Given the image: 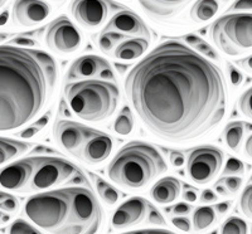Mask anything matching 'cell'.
Wrapping results in <instances>:
<instances>
[{"mask_svg": "<svg viewBox=\"0 0 252 234\" xmlns=\"http://www.w3.org/2000/svg\"><path fill=\"white\" fill-rule=\"evenodd\" d=\"M241 210L247 218L252 219V184L245 188L240 199Z\"/></svg>", "mask_w": 252, "mask_h": 234, "instance_id": "d6a6232c", "label": "cell"}, {"mask_svg": "<svg viewBox=\"0 0 252 234\" xmlns=\"http://www.w3.org/2000/svg\"><path fill=\"white\" fill-rule=\"evenodd\" d=\"M220 234H247V224L237 217H229L222 226Z\"/></svg>", "mask_w": 252, "mask_h": 234, "instance_id": "83f0119b", "label": "cell"}, {"mask_svg": "<svg viewBox=\"0 0 252 234\" xmlns=\"http://www.w3.org/2000/svg\"><path fill=\"white\" fill-rule=\"evenodd\" d=\"M245 173V165L244 163L235 157H231L227 161L226 166L223 170V176L228 175V176H241Z\"/></svg>", "mask_w": 252, "mask_h": 234, "instance_id": "1f68e13d", "label": "cell"}, {"mask_svg": "<svg viewBox=\"0 0 252 234\" xmlns=\"http://www.w3.org/2000/svg\"><path fill=\"white\" fill-rule=\"evenodd\" d=\"M227 69H228V76L229 80H231V83H232L233 87H240L244 82V76L233 66L232 63L227 62Z\"/></svg>", "mask_w": 252, "mask_h": 234, "instance_id": "8d00e7d4", "label": "cell"}, {"mask_svg": "<svg viewBox=\"0 0 252 234\" xmlns=\"http://www.w3.org/2000/svg\"><path fill=\"white\" fill-rule=\"evenodd\" d=\"M195 49H197L198 52H201V55L204 56V57H208L211 58V59H218V53L217 52L213 49V47L209 46L207 42H204L203 39H199L197 42V44H195Z\"/></svg>", "mask_w": 252, "mask_h": 234, "instance_id": "e575fe53", "label": "cell"}, {"mask_svg": "<svg viewBox=\"0 0 252 234\" xmlns=\"http://www.w3.org/2000/svg\"><path fill=\"white\" fill-rule=\"evenodd\" d=\"M148 220L149 223L154 224V226H165L166 222L163 218V215L159 213L155 208H153L152 205L149 206V214H148Z\"/></svg>", "mask_w": 252, "mask_h": 234, "instance_id": "74e56055", "label": "cell"}, {"mask_svg": "<svg viewBox=\"0 0 252 234\" xmlns=\"http://www.w3.org/2000/svg\"><path fill=\"white\" fill-rule=\"evenodd\" d=\"M44 40L52 51L73 53L81 47L82 37L75 24L66 15H61L48 24Z\"/></svg>", "mask_w": 252, "mask_h": 234, "instance_id": "9c48e42d", "label": "cell"}, {"mask_svg": "<svg viewBox=\"0 0 252 234\" xmlns=\"http://www.w3.org/2000/svg\"><path fill=\"white\" fill-rule=\"evenodd\" d=\"M124 234H175L173 232L165 231V229H143V231L127 232Z\"/></svg>", "mask_w": 252, "mask_h": 234, "instance_id": "7bdbcfd3", "label": "cell"}, {"mask_svg": "<svg viewBox=\"0 0 252 234\" xmlns=\"http://www.w3.org/2000/svg\"><path fill=\"white\" fill-rule=\"evenodd\" d=\"M224 1H228V0H224Z\"/></svg>", "mask_w": 252, "mask_h": 234, "instance_id": "9f6ffc18", "label": "cell"}, {"mask_svg": "<svg viewBox=\"0 0 252 234\" xmlns=\"http://www.w3.org/2000/svg\"><path fill=\"white\" fill-rule=\"evenodd\" d=\"M6 3H8V0H0V9L3 8Z\"/></svg>", "mask_w": 252, "mask_h": 234, "instance_id": "11a10c76", "label": "cell"}, {"mask_svg": "<svg viewBox=\"0 0 252 234\" xmlns=\"http://www.w3.org/2000/svg\"><path fill=\"white\" fill-rule=\"evenodd\" d=\"M216 200H217V195L212 190H209V189L203 190V193L201 195L202 203H211V202H216Z\"/></svg>", "mask_w": 252, "mask_h": 234, "instance_id": "f6af8a7d", "label": "cell"}, {"mask_svg": "<svg viewBox=\"0 0 252 234\" xmlns=\"http://www.w3.org/2000/svg\"><path fill=\"white\" fill-rule=\"evenodd\" d=\"M134 129V117L129 107H124L123 111L114 122V131L121 136H127Z\"/></svg>", "mask_w": 252, "mask_h": 234, "instance_id": "d4e9b609", "label": "cell"}, {"mask_svg": "<svg viewBox=\"0 0 252 234\" xmlns=\"http://www.w3.org/2000/svg\"><path fill=\"white\" fill-rule=\"evenodd\" d=\"M172 223H173V226L177 227L178 229H181L182 232H187V233H188V232L190 231V222H189L187 218H183V217L173 218Z\"/></svg>", "mask_w": 252, "mask_h": 234, "instance_id": "f35d334b", "label": "cell"}, {"mask_svg": "<svg viewBox=\"0 0 252 234\" xmlns=\"http://www.w3.org/2000/svg\"><path fill=\"white\" fill-rule=\"evenodd\" d=\"M100 76L102 78H114V73H112L111 68H107V69H105V71H102L101 72Z\"/></svg>", "mask_w": 252, "mask_h": 234, "instance_id": "816d5d0a", "label": "cell"}, {"mask_svg": "<svg viewBox=\"0 0 252 234\" xmlns=\"http://www.w3.org/2000/svg\"><path fill=\"white\" fill-rule=\"evenodd\" d=\"M23 214L51 234H96L102 209L86 186H68L39 193L27 200Z\"/></svg>", "mask_w": 252, "mask_h": 234, "instance_id": "3957f363", "label": "cell"}, {"mask_svg": "<svg viewBox=\"0 0 252 234\" xmlns=\"http://www.w3.org/2000/svg\"><path fill=\"white\" fill-rule=\"evenodd\" d=\"M127 35H124L116 31H102L98 37V47L103 53H110L118 44H121L127 39Z\"/></svg>", "mask_w": 252, "mask_h": 234, "instance_id": "484cf974", "label": "cell"}, {"mask_svg": "<svg viewBox=\"0 0 252 234\" xmlns=\"http://www.w3.org/2000/svg\"><path fill=\"white\" fill-rule=\"evenodd\" d=\"M49 118H51V114L48 112V114H46L44 116L40 117L39 120L35 121L34 123H32L31 126L26 127V130H23V131L19 134V137H22V139H31V137H34L38 132L42 131V130L48 125Z\"/></svg>", "mask_w": 252, "mask_h": 234, "instance_id": "f1b7e54d", "label": "cell"}, {"mask_svg": "<svg viewBox=\"0 0 252 234\" xmlns=\"http://www.w3.org/2000/svg\"><path fill=\"white\" fill-rule=\"evenodd\" d=\"M107 68H111L110 63L106 59H103L102 57L94 55L82 56L72 63L68 73H67V80L72 81L81 80V78L87 80V78L96 77Z\"/></svg>", "mask_w": 252, "mask_h": 234, "instance_id": "ac0fdd59", "label": "cell"}, {"mask_svg": "<svg viewBox=\"0 0 252 234\" xmlns=\"http://www.w3.org/2000/svg\"><path fill=\"white\" fill-rule=\"evenodd\" d=\"M238 107L245 116L252 120V87L241 96L238 101Z\"/></svg>", "mask_w": 252, "mask_h": 234, "instance_id": "836d02e7", "label": "cell"}, {"mask_svg": "<svg viewBox=\"0 0 252 234\" xmlns=\"http://www.w3.org/2000/svg\"><path fill=\"white\" fill-rule=\"evenodd\" d=\"M245 151H246V154L252 159V135L247 139L246 145H245Z\"/></svg>", "mask_w": 252, "mask_h": 234, "instance_id": "681fc988", "label": "cell"}, {"mask_svg": "<svg viewBox=\"0 0 252 234\" xmlns=\"http://www.w3.org/2000/svg\"><path fill=\"white\" fill-rule=\"evenodd\" d=\"M166 170L163 156L150 144H126L107 168L110 180L129 189H141Z\"/></svg>", "mask_w": 252, "mask_h": 234, "instance_id": "277c9868", "label": "cell"}, {"mask_svg": "<svg viewBox=\"0 0 252 234\" xmlns=\"http://www.w3.org/2000/svg\"><path fill=\"white\" fill-rule=\"evenodd\" d=\"M35 157H27L0 169V188L5 190H22L28 185L34 172Z\"/></svg>", "mask_w": 252, "mask_h": 234, "instance_id": "7c38bea8", "label": "cell"}, {"mask_svg": "<svg viewBox=\"0 0 252 234\" xmlns=\"http://www.w3.org/2000/svg\"><path fill=\"white\" fill-rule=\"evenodd\" d=\"M34 172L24 191L46 190L62 184H87L86 176L71 161L55 156H34Z\"/></svg>", "mask_w": 252, "mask_h": 234, "instance_id": "52a82bcc", "label": "cell"}, {"mask_svg": "<svg viewBox=\"0 0 252 234\" xmlns=\"http://www.w3.org/2000/svg\"><path fill=\"white\" fill-rule=\"evenodd\" d=\"M57 78V63L46 52L0 46V132L20 129L43 111Z\"/></svg>", "mask_w": 252, "mask_h": 234, "instance_id": "7a4b0ae2", "label": "cell"}, {"mask_svg": "<svg viewBox=\"0 0 252 234\" xmlns=\"http://www.w3.org/2000/svg\"><path fill=\"white\" fill-rule=\"evenodd\" d=\"M231 9L232 10H251L252 0H236Z\"/></svg>", "mask_w": 252, "mask_h": 234, "instance_id": "b9f144b4", "label": "cell"}, {"mask_svg": "<svg viewBox=\"0 0 252 234\" xmlns=\"http://www.w3.org/2000/svg\"><path fill=\"white\" fill-rule=\"evenodd\" d=\"M96 189H97L98 194L102 198L103 202L109 204V205H114L119 200V197H120L119 191L114 186L110 185L109 183H106L105 180L98 176H96Z\"/></svg>", "mask_w": 252, "mask_h": 234, "instance_id": "4316f807", "label": "cell"}, {"mask_svg": "<svg viewBox=\"0 0 252 234\" xmlns=\"http://www.w3.org/2000/svg\"><path fill=\"white\" fill-rule=\"evenodd\" d=\"M150 204L140 197H135L121 204L112 215L111 224L114 228L123 229L136 226L143 222L149 211Z\"/></svg>", "mask_w": 252, "mask_h": 234, "instance_id": "9a60e30c", "label": "cell"}, {"mask_svg": "<svg viewBox=\"0 0 252 234\" xmlns=\"http://www.w3.org/2000/svg\"><path fill=\"white\" fill-rule=\"evenodd\" d=\"M245 130H246V125L242 121H235V122L228 123L224 129V143L232 151H237L240 147L242 137L245 135Z\"/></svg>", "mask_w": 252, "mask_h": 234, "instance_id": "603a6c76", "label": "cell"}, {"mask_svg": "<svg viewBox=\"0 0 252 234\" xmlns=\"http://www.w3.org/2000/svg\"><path fill=\"white\" fill-rule=\"evenodd\" d=\"M220 183L224 184V186L227 188L228 193H237L240 190V188L242 186V179L240 176H227V177H222L220 180Z\"/></svg>", "mask_w": 252, "mask_h": 234, "instance_id": "d590c367", "label": "cell"}, {"mask_svg": "<svg viewBox=\"0 0 252 234\" xmlns=\"http://www.w3.org/2000/svg\"><path fill=\"white\" fill-rule=\"evenodd\" d=\"M215 46L231 57H238L252 49V14L233 13L218 18L209 29Z\"/></svg>", "mask_w": 252, "mask_h": 234, "instance_id": "8992f818", "label": "cell"}, {"mask_svg": "<svg viewBox=\"0 0 252 234\" xmlns=\"http://www.w3.org/2000/svg\"><path fill=\"white\" fill-rule=\"evenodd\" d=\"M64 97L72 112L80 118L100 122L116 111L120 91L118 85L106 80H85L68 83Z\"/></svg>", "mask_w": 252, "mask_h": 234, "instance_id": "5b68a950", "label": "cell"}, {"mask_svg": "<svg viewBox=\"0 0 252 234\" xmlns=\"http://www.w3.org/2000/svg\"><path fill=\"white\" fill-rule=\"evenodd\" d=\"M192 0H138L141 9L157 20H169L183 12Z\"/></svg>", "mask_w": 252, "mask_h": 234, "instance_id": "2e32d148", "label": "cell"}, {"mask_svg": "<svg viewBox=\"0 0 252 234\" xmlns=\"http://www.w3.org/2000/svg\"><path fill=\"white\" fill-rule=\"evenodd\" d=\"M183 198L190 203L197 200V191L192 188V186H186V190L183 193Z\"/></svg>", "mask_w": 252, "mask_h": 234, "instance_id": "bcb514c9", "label": "cell"}, {"mask_svg": "<svg viewBox=\"0 0 252 234\" xmlns=\"http://www.w3.org/2000/svg\"><path fill=\"white\" fill-rule=\"evenodd\" d=\"M149 48V39L130 38L119 44L115 49V57L120 60H134L140 58Z\"/></svg>", "mask_w": 252, "mask_h": 234, "instance_id": "ffe728a7", "label": "cell"}, {"mask_svg": "<svg viewBox=\"0 0 252 234\" xmlns=\"http://www.w3.org/2000/svg\"><path fill=\"white\" fill-rule=\"evenodd\" d=\"M223 152L215 146H199L189 152L187 174L193 183L203 185L212 181L223 165Z\"/></svg>", "mask_w": 252, "mask_h": 234, "instance_id": "ba28073f", "label": "cell"}, {"mask_svg": "<svg viewBox=\"0 0 252 234\" xmlns=\"http://www.w3.org/2000/svg\"><path fill=\"white\" fill-rule=\"evenodd\" d=\"M238 66L242 67V68L245 69V71L250 72V73H252V55H250L249 57L244 58V59L238 60Z\"/></svg>", "mask_w": 252, "mask_h": 234, "instance_id": "7dc6e473", "label": "cell"}, {"mask_svg": "<svg viewBox=\"0 0 252 234\" xmlns=\"http://www.w3.org/2000/svg\"><path fill=\"white\" fill-rule=\"evenodd\" d=\"M190 210H192V206L184 203H179L175 206H173V211H174L175 214H179V215L188 214Z\"/></svg>", "mask_w": 252, "mask_h": 234, "instance_id": "ee69618b", "label": "cell"}, {"mask_svg": "<svg viewBox=\"0 0 252 234\" xmlns=\"http://www.w3.org/2000/svg\"><path fill=\"white\" fill-rule=\"evenodd\" d=\"M115 9L121 10V6L110 0H73L71 12L81 26L96 29L106 22Z\"/></svg>", "mask_w": 252, "mask_h": 234, "instance_id": "30bf717a", "label": "cell"}, {"mask_svg": "<svg viewBox=\"0 0 252 234\" xmlns=\"http://www.w3.org/2000/svg\"><path fill=\"white\" fill-rule=\"evenodd\" d=\"M103 31H116L124 35L141 37L150 39V30L144 20L131 10L121 9L120 12L112 15Z\"/></svg>", "mask_w": 252, "mask_h": 234, "instance_id": "5bb4252c", "label": "cell"}, {"mask_svg": "<svg viewBox=\"0 0 252 234\" xmlns=\"http://www.w3.org/2000/svg\"><path fill=\"white\" fill-rule=\"evenodd\" d=\"M181 181L174 176H166L160 179L152 188L153 199L159 204H169L177 200L181 195Z\"/></svg>", "mask_w": 252, "mask_h": 234, "instance_id": "d6986e66", "label": "cell"}, {"mask_svg": "<svg viewBox=\"0 0 252 234\" xmlns=\"http://www.w3.org/2000/svg\"><path fill=\"white\" fill-rule=\"evenodd\" d=\"M51 14V6L43 0H15L13 5V20L22 27L42 23Z\"/></svg>", "mask_w": 252, "mask_h": 234, "instance_id": "4fadbf2b", "label": "cell"}, {"mask_svg": "<svg viewBox=\"0 0 252 234\" xmlns=\"http://www.w3.org/2000/svg\"><path fill=\"white\" fill-rule=\"evenodd\" d=\"M9 234H43L23 219H17L9 227Z\"/></svg>", "mask_w": 252, "mask_h": 234, "instance_id": "f546056e", "label": "cell"}, {"mask_svg": "<svg viewBox=\"0 0 252 234\" xmlns=\"http://www.w3.org/2000/svg\"><path fill=\"white\" fill-rule=\"evenodd\" d=\"M216 190H217V193H220V195H227L228 194V190H227V188L224 185H222V183L220 181H218L217 184H216Z\"/></svg>", "mask_w": 252, "mask_h": 234, "instance_id": "f907efd6", "label": "cell"}, {"mask_svg": "<svg viewBox=\"0 0 252 234\" xmlns=\"http://www.w3.org/2000/svg\"><path fill=\"white\" fill-rule=\"evenodd\" d=\"M170 163L175 168H181L186 163V157L181 151H172L170 152Z\"/></svg>", "mask_w": 252, "mask_h": 234, "instance_id": "60d3db41", "label": "cell"}, {"mask_svg": "<svg viewBox=\"0 0 252 234\" xmlns=\"http://www.w3.org/2000/svg\"><path fill=\"white\" fill-rule=\"evenodd\" d=\"M19 209V200L12 194L0 193V210L6 213H15Z\"/></svg>", "mask_w": 252, "mask_h": 234, "instance_id": "4dcf8cb0", "label": "cell"}, {"mask_svg": "<svg viewBox=\"0 0 252 234\" xmlns=\"http://www.w3.org/2000/svg\"><path fill=\"white\" fill-rule=\"evenodd\" d=\"M112 151L111 137L97 131L78 151V156L89 164H100L110 156Z\"/></svg>", "mask_w": 252, "mask_h": 234, "instance_id": "e0dca14e", "label": "cell"}, {"mask_svg": "<svg viewBox=\"0 0 252 234\" xmlns=\"http://www.w3.org/2000/svg\"><path fill=\"white\" fill-rule=\"evenodd\" d=\"M216 220L215 206H199L193 213V227L197 232L208 229Z\"/></svg>", "mask_w": 252, "mask_h": 234, "instance_id": "cb8c5ba5", "label": "cell"}, {"mask_svg": "<svg viewBox=\"0 0 252 234\" xmlns=\"http://www.w3.org/2000/svg\"><path fill=\"white\" fill-rule=\"evenodd\" d=\"M220 10L217 0H197V3L190 9V18L197 23H203L212 19Z\"/></svg>", "mask_w": 252, "mask_h": 234, "instance_id": "7402d4cb", "label": "cell"}, {"mask_svg": "<svg viewBox=\"0 0 252 234\" xmlns=\"http://www.w3.org/2000/svg\"><path fill=\"white\" fill-rule=\"evenodd\" d=\"M229 208H231V202H224V203H220V204H217V205L215 206L216 210H217L218 213H220V214L227 213V211L229 210Z\"/></svg>", "mask_w": 252, "mask_h": 234, "instance_id": "c3c4849f", "label": "cell"}, {"mask_svg": "<svg viewBox=\"0 0 252 234\" xmlns=\"http://www.w3.org/2000/svg\"><path fill=\"white\" fill-rule=\"evenodd\" d=\"M10 44H15V46L18 47H34L35 44H37V42L33 39H31V38H26V37H18V38H14V39L10 40Z\"/></svg>", "mask_w": 252, "mask_h": 234, "instance_id": "ab89813d", "label": "cell"}, {"mask_svg": "<svg viewBox=\"0 0 252 234\" xmlns=\"http://www.w3.org/2000/svg\"><path fill=\"white\" fill-rule=\"evenodd\" d=\"M125 92L146 129L169 143L208 135L227 109L222 71L175 39L155 47L132 67Z\"/></svg>", "mask_w": 252, "mask_h": 234, "instance_id": "6da1fadb", "label": "cell"}, {"mask_svg": "<svg viewBox=\"0 0 252 234\" xmlns=\"http://www.w3.org/2000/svg\"><path fill=\"white\" fill-rule=\"evenodd\" d=\"M6 38H8V34H5V33H0V43H1L3 40H5Z\"/></svg>", "mask_w": 252, "mask_h": 234, "instance_id": "db71d44e", "label": "cell"}, {"mask_svg": "<svg viewBox=\"0 0 252 234\" xmlns=\"http://www.w3.org/2000/svg\"><path fill=\"white\" fill-rule=\"evenodd\" d=\"M32 144L0 137V165L8 163L14 157L23 155L29 150Z\"/></svg>", "mask_w": 252, "mask_h": 234, "instance_id": "44dd1931", "label": "cell"}, {"mask_svg": "<svg viewBox=\"0 0 252 234\" xmlns=\"http://www.w3.org/2000/svg\"><path fill=\"white\" fill-rule=\"evenodd\" d=\"M10 217L8 214H5L3 210H0V224H4V223L9 222Z\"/></svg>", "mask_w": 252, "mask_h": 234, "instance_id": "f5cc1de1", "label": "cell"}, {"mask_svg": "<svg viewBox=\"0 0 252 234\" xmlns=\"http://www.w3.org/2000/svg\"><path fill=\"white\" fill-rule=\"evenodd\" d=\"M96 132V130L90 129L89 126L73 121L61 120L55 125V136L58 145L72 154H78L83 145L94 136Z\"/></svg>", "mask_w": 252, "mask_h": 234, "instance_id": "8fae6325", "label": "cell"}]
</instances>
